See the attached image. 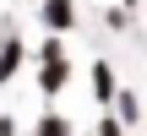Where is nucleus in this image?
<instances>
[{
	"instance_id": "f257e3e1",
	"label": "nucleus",
	"mask_w": 147,
	"mask_h": 136,
	"mask_svg": "<svg viewBox=\"0 0 147 136\" xmlns=\"http://www.w3.org/2000/svg\"><path fill=\"white\" fill-rule=\"evenodd\" d=\"M44 27L49 33H71L76 27V0H44Z\"/></svg>"
},
{
	"instance_id": "f03ea898",
	"label": "nucleus",
	"mask_w": 147,
	"mask_h": 136,
	"mask_svg": "<svg viewBox=\"0 0 147 136\" xmlns=\"http://www.w3.org/2000/svg\"><path fill=\"white\" fill-rule=\"evenodd\" d=\"M115 93H120V82H115V65H109V60H93V98H98V104H109Z\"/></svg>"
},
{
	"instance_id": "7ed1b4c3",
	"label": "nucleus",
	"mask_w": 147,
	"mask_h": 136,
	"mask_svg": "<svg viewBox=\"0 0 147 136\" xmlns=\"http://www.w3.org/2000/svg\"><path fill=\"white\" fill-rule=\"evenodd\" d=\"M16 65H22V38H16V33H5V38H0V87L16 76Z\"/></svg>"
},
{
	"instance_id": "20e7f679",
	"label": "nucleus",
	"mask_w": 147,
	"mask_h": 136,
	"mask_svg": "<svg viewBox=\"0 0 147 136\" xmlns=\"http://www.w3.org/2000/svg\"><path fill=\"white\" fill-rule=\"evenodd\" d=\"M65 76H71V60H55V65H44V71H38V93H44V98H55V93L65 87Z\"/></svg>"
},
{
	"instance_id": "39448f33",
	"label": "nucleus",
	"mask_w": 147,
	"mask_h": 136,
	"mask_svg": "<svg viewBox=\"0 0 147 136\" xmlns=\"http://www.w3.org/2000/svg\"><path fill=\"white\" fill-rule=\"evenodd\" d=\"M109 104H115V120H120V125H136V120H142V104H136V93H115Z\"/></svg>"
},
{
	"instance_id": "423d86ee",
	"label": "nucleus",
	"mask_w": 147,
	"mask_h": 136,
	"mask_svg": "<svg viewBox=\"0 0 147 136\" xmlns=\"http://www.w3.org/2000/svg\"><path fill=\"white\" fill-rule=\"evenodd\" d=\"M33 136H76V131H71L65 114H38V131H33Z\"/></svg>"
},
{
	"instance_id": "0eeeda50",
	"label": "nucleus",
	"mask_w": 147,
	"mask_h": 136,
	"mask_svg": "<svg viewBox=\"0 0 147 136\" xmlns=\"http://www.w3.org/2000/svg\"><path fill=\"white\" fill-rule=\"evenodd\" d=\"M38 60H44V65H55V60H65V44H60V33H49V38H44V49H38Z\"/></svg>"
},
{
	"instance_id": "6e6552de",
	"label": "nucleus",
	"mask_w": 147,
	"mask_h": 136,
	"mask_svg": "<svg viewBox=\"0 0 147 136\" xmlns=\"http://www.w3.org/2000/svg\"><path fill=\"white\" fill-rule=\"evenodd\" d=\"M98 136H125V125H120L115 114H104V120H98Z\"/></svg>"
},
{
	"instance_id": "1a4fd4ad",
	"label": "nucleus",
	"mask_w": 147,
	"mask_h": 136,
	"mask_svg": "<svg viewBox=\"0 0 147 136\" xmlns=\"http://www.w3.org/2000/svg\"><path fill=\"white\" fill-rule=\"evenodd\" d=\"M109 27H131V5H115L109 11Z\"/></svg>"
},
{
	"instance_id": "9d476101",
	"label": "nucleus",
	"mask_w": 147,
	"mask_h": 136,
	"mask_svg": "<svg viewBox=\"0 0 147 136\" xmlns=\"http://www.w3.org/2000/svg\"><path fill=\"white\" fill-rule=\"evenodd\" d=\"M0 136H16V120L11 114H0Z\"/></svg>"
},
{
	"instance_id": "9b49d317",
	"label": "nucleus",
	"mask_w": 147,
	"mask_h": 136,
	"mask_svg": "<svg viewBox=\"0 0 147 136\" xmlns=\"http://www.w3.org/2000/svg\"><path fill=\"white\" fill-rule=\"evenodd\" d=\"M120 5H136V0H120Z\"/></svg>"
}]
</instances>
